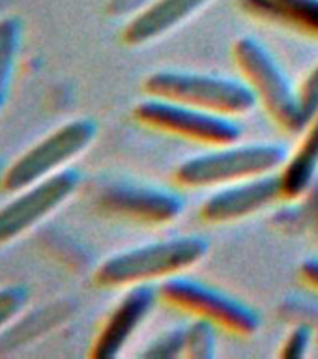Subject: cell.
<instances>
[{"instance_id": "obj_1", "label": "cell", "mask_w": 318, "mask_h": 359, "mask_svg": "<svg viewBox=\"0 0 318 359\" xmlns=\"http://www.w3.org/2000/svg\"><path fill=\"white\" fill-rule=\"evenodd\" d=\"M208 243L197 236L146 243L107 258L94 271L100 288H131L180 277L206 257Z\"/></svg>"}, {"instance_id": "obj_2", "label": "cell", "mask_w": 318, "mask_h": 359, "mask_svg": "<svg viewBox=\"0 0 318 359\" xmlns=\"http://www.w3.org/2000/svg\"><path fill=\"white\" fill-rule=\"evenodd\" d=\"M145 92L150 97L234 120L251 112L257 105V97L244 81L206 73L156 72L145 81Z\"/></svg>"}, {"instance_id": "obj_3", "label": "cell", "mask_w": 318, "mask_h": 359, "mask_svg": "<svg viewBox=\"0 0 318 359\" xmlns=\"http://www.w3.org/2000/svg\"><path fill=\"white\" fill-rule=\"evenodd\" d=\"M286 151L277 144L219 146L180 163L174 170V180L182 187L208 189L238 184L244 180L258 178L264 174L281 170Z\"/></svg>"}, {"instance_id": "obj_4", "label": "cell", "mask_w": 318, "mask_h": 359, "mask_svg": "<svg viewBox=\"0 0 318 359\" xmlns=\"http://www.w3.org/2000/svg\"><path fill=\"white\" fill-rule=\"evenodd\" d=\"M95 133L98 126L90 118L62 123L4 168L0 174V193L10 196L67 168L73 159H77L94 142Z\"/></svg>"}, {"instance_id": "obj_5", "label": "cell", "mask_w": 318, "mask_h": 359, "mask_svg": "<svg viewBox=\"0 0 318 359\" xmlns=\"http://www.w3.org/2000/svg\"><path fill=\"white\" fill-rule=\"evenodd\" d=\"M234 60L244 83L251 88L268 116L285 131H303L305 122L300 114L296 90L274 56L257 39L241 38L234 45Z\"/></svg>"}, {"instance_id": "obj_6", "label": "cell", "mask_w": 318, "mask_h": 359, "mask_svg": "<svg viewBox=\"0 0 318 359\" xmlns=\"http://www.w3.org/2000/svg\"><path fill=\"white\" fill-rule=\"evenodd\" d=\"M79 184V170L67 167L10 195V201L0 206V247L10 245L51 217L72 198Z\"/></svg>"}, {"instance_id": "obj_7", "label": "cell", "mask_w": 318, "mask_h": 359, "mask_svg": "<svg viewBox=\"0 0 318 359\" xmlns=\"http://www.w3.org/2000/svg\"><path fill=\"white\" fill-rule=\"evenodd\" d=\"M135 120L146 128L156 129L171 137L199 142L208 148H219L238 142L241 135L234 118H225L212 112L199 111L193 107L180 105L173 101L150 100L135 107Z\"/></svg>"}, {"instance_id": "obj_8", "label": "cell", "mask_w": 318, "mask_h": 359, "mask_svg": "<svg viewBox=\"0 0 318 359\" xmlns=\"http://www.w3.org/2000/svg\"><path fill=\"white\" fill-rule=\"evenodd\" d=\"M157 296L173 309L208 322L216 330H223L230 335L247 337L258 330L255 311L202 283L173 277L163 280Z\"/></svg>"}, {"instance_id": "obj_9", "label": "cell", "mask_w": 318, "mask_h": 359, "mask_svg": "<svg viewBox=\"0 0 318 359\" xmlns=\"http://www.w3.org/2000/svg\"><path fill=\"white\" fill-rule=\"evenodd\" d=\"M98 212L137 224L171 223L184 210V202L171 191L135 184H109L95 195Z\"/></svg>"}, {"instance_id": "obj_10", "label": "cell", "mask_w": 318, "mask_h": 359, "mask_svg": "<svg viewBox=\"0 0 318 359\" xmlns=\"http://www.w3.org/2000/svg\"><path fill=\"white\" fill-rule=\"evenodd\" d=\"M283 198L279 174H264L238 184L219 187L201 206V217L208 223H232L260 212Z\"/></svg>"}, {"instance_id": "obj_11", "label": "cell", "mask_w": 318, "mask_h": 359, "mask_svg": "<svg viewBox=\"0 0 318 359\" xmlns=\"http://www.w3.org/2000/svg\"><path fill=\"white\" fill-rule=\"evenodd\" d=\"M156 296L157 292L152 288V285L131 286L98 331L90 348V358H117L118 353L122 352V348L128 344L129 339L133 337L135 331L139 330L140 324L146 320L154 307Z\"/></svg>"}, {"instance_id": "obj_12", "label": "cell", "mask_w": 318, "mask_h": 359, "mask_svg": "<svg viewBox=\"0 0 318 359\" xmlns=\"http://www.w3.org/2000/svg\"><path fill=\"white\" fill-rule=\"evenodd\" d=\"M208 2L210 0H156L126 25L122 39L133 47L159 39L201 11Z\"/></svg>"}, {"instance_id": "obj_13", "label": "cell", "mask_w": 318, "mask_h": 359, "mask_svg": "<svg viewBox=\"0 0 318 359\" xmlns=\"http://www.w3.org/2000/svg\"><path fill=\"white\" fill-rule=\"evenodd\" d=\"M303 139L279 170L283 198L305 195L314 184L318 170V114L303 129Z\"/></svg>"}, {"instance_id": "obj_14", "label": "cell", "mask_w": 318, "mask_h": 359, "mask_svg": "<svg viewBox=\"0 0 318 359\" xmlns=\"http://www.w3.org/2000/svg\"><path fill=\"white\" fill-rule=\"evenodd\" d=\"M255 17L318 39V0H241Z\"/></svg>"}, {"instance_id": "obj_15", "label": "cell", "mask_w": 318, "mask_h": 359, "mask_svg": "<svg viewBox=\"0 0 318 359\" xmlns=\"http://www.w3.org/2000/svg\"><path fill=\"white\" fill-rule=\"evenodd\" d=\"M66 314H69L67 305L56 303V305L34 311L19 324H10L0 333V353H8L13 348L25 346L28 341H32L45 331L53 330L56 324H60L62 320L66 318Z\"/></svg>"}, {"instance_id": "obj_16", "label": "cell", "mask_w": 318, "mask_h": 359, "mask_svg": "<svg viewBox=\"0 0 318 359\" xmlns=\"http://www.w3.org/2000/svg\"><path fill=\"white\" fill-rule=\"evenodd\" d=\"M22 21L17 15L0 17V112L10 100L17 62L21 55Z\"/></svg>"}, {"instance_id": "obj_17", "label": "cell", "mask_w": 318, "mask_h": 359, "mask_svg": "<svg viewBox=\"0 0 318 359\" xmlns=\"http://www.w3.org/2000/svg\"><path fill=\"white\" fill-rule=\"evenodd\" d=\"M30 292L25 285L0 286V333L19 318L28 302Z\"/></svg>"}, {"instance_id": "obj_18", "label": "cell", "mask_w": 318, "mask_h": 359, "mask_svg": "<svg viewBox=\"0 0 318 359\" xmlns=\"http://www.w3.org/2000/svg\"><path fill=\"white\" fill-rule=\"evenodd\" d=\"M213 325L197 320L185 330L184 355L187 358H210L213 355Z\"/></svg>"}, {"instance_id": "obj_19", "label": "cell", "mask_w": 318, "mask_h": 359, "mask_svg": "<svg viewBox=\"0 0 318 359\" xmlns=\"http://www.w3.org/2000/svg\"><path fill=\"white\" fill-rule=\"evenodd\" d=\"M298 94V107L302 114L303 122L307 126L311 120L318 114V64L311 69L302 86L296 90Z\"/></svg>"}, {"instance_id": "obj_20", "label": "cell", "mask_w": 318, "mask_h": 359, "mask_svg": "<svg viewBox=\"0 0 318 359\" xmlns=\"http://www.w3.org/2000/svg\"><path fill=\"white\" fill-rule=\"evenodd\" d=\"M309 342H311V333L307 327H296L283 342L281 355L283 358H303L307 352Z\"/></svg>"}, {"instance_id": "obj_21", "label": "cell", "mask_w": 318, "mask_h": 359, "mask_svg": "<svg viewBox=\"0 0 318 359\" xmlns=\"http://www.w3.org/2000/svg\"><path fill=\"white\" fill-rule=\"evenodd\" d=\"M302 277L309 286H313L314 290H318V260L311 258L307 262H303L302 266Z\"/></svg>"}, {"instance_id": "obj_22", "label": "cell", "mask_w": 318, "mask_h": 359, "mask_svg": "<svg viewBox=\"0 0 318 359\" xmlns=\"http://www.w3.org/2000/svg\"><path fill=\"white\" fill-rule=\"evenodd\" d=\"M313 219H314V224H317V229H318V193H314V196H313Z\"/></svg>"}]
</instances>
